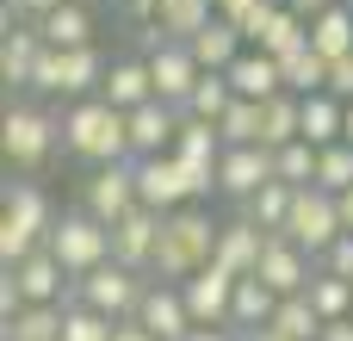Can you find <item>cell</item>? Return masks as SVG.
I'll return each mask as SVG.
<instances>
[{
	"mask_svg": "<svg viewBox=\"0 0 353 341\" xmlns=\"http://www.w3.org/2000/svg\"><path fill=\"white\" fill-rule=\"evenodd\" d=\"M304 137V99L298 93H273L267 99V149H285V143H298Z\"/></svg>",
	"mask_w": 353,
	"mask_h": 341,
	"instance_id": "1f68e13d",
	"label": "cell"
},
{
	"mask_svg": "<svg viewBox=\"0 0 353 341\" xmlns=\"http://www.w3.org/2000/svg\"><path fill=\"white\" fill-rule=\"evenodd\" d=\"M56 149H62V112H50L37 93L6 99V118H0V155H6V168L12 174H37Z\"/></svg>",
	"mask_w": 353,
	"mask_h": 341,
	"instance_id": "3957f363",
	"label": "cell"
},
{
	"mask_svg": "<svg viewBox=\"0 0 353 341\" xmlns=\"http://www.w3.org/2000/svg\"><path fill=\"white\" fill-rule=\"evenodd\" d=\"M62 0H0V12H12V19H25V25H37V19H50Z\"/></svg>",
	"mask_w": 353,
	"mask_h": 341,
	"instance_id": "ab89813d",
	"label": "cell"
},
{
	"mask_svg": "<svg viewBox=\"0 0 353 341\" xmlns=\"http://www.w3.org/2000/svg\"><path fill=\"white\" fill-rule=\"evenodd\" d=\"M310 43L329 56V62H341L353 50V0H329L316 19H310Z\"/></svg>",
	"mask_w": 353,
	"mask_h": 341,
	"instance_id": "4316f807",
	"label": "cell"
},
{
	"mask_svg": "<svg viewBox=\"0 0 353 341\" xmlns=\"http://www.w3.org/2000/svg\"><path fill=\"white\" fill-rule=\"evenodd\" d=\"M186 341H242V329H192Z\"/></svg>",
	"mask_w": 353,
	"mask_h": 341,
	"instance_id": "ee69618b",
	"label": "cell"
},
{
	"mask_svg": "<svg viewBox=\"0 0 353 341\" xmlns=\"http://www.w3.org/2000/svg\"><path fill=\"white\" fill-rule=\"evenodd\" d=\"M12 267V280L25 286V304H68V267L50 255V249H37V255H25V261H6Z\"/></svg>",
	"mask_w": 353,
	"mask_h": 341,
	"instance_id": "d6986e66",
	"label": "cell"
},
{
	"mask_svg": "<svg viewBox=\"0 0 353 341\" xmlns=\"http://www.w3.org/2000/svg\"><path fill=\"white\" fill-rule=\"evenodd\" d=\"M186 112L168 106V99H149L130 112V162H149V155H174V137H180Z\"/></svg>",
	"mask_w": 353,
	"mask_h": 341,
	"instance_id": "5bb4252c",
	"label": "cell"
},
{
	"mask_svg": "<svg viewBox=\"0 0 353 341\" xmlns=\"http://www.w3.org/2000/svg\"><path fill=\"white\" fill-rule=\"evenodd\" d=\"M267 180H279L267 143H223V155H217V193H223L230 205H248Z\"/></svg>",
	"mask_w": 353,
	"mask_h": 341,
	"instance_id": "9c48e42d",
	"label": "cell"
},
{
	"mask_svg": "<svg viewBox=\"0 0 353 341\" xmlns=\"http://www.w3.org/2000/svg\"><path fill=\"white\" fill-rule=\"evenodd\" d=\"M230 106H236V87H230V75H223V68H205V75H199V87H192V99H186L180 112H186V118H205V124H217Z\"/></svg>",
	"mask_w": 353,
	"mask_h": 341,
	"instance_id": "f1b7e54d",
	"label": "cell"
},
{
	"mask_svg": "<svg viewBox=\"0 0 353 341\" xmlns=\"http://www.w3.org/2000/svg\"><path fill=\"white\" fill-rule=\"evenodd\" d=\"M37 56H43V31L37 25H0V81H6V99L12 93H31V75H37Z\"/></svg>",
	"mask_w": 353,
	"mask_h": 341,
	"instance_id": "2e32d148",
	"label": "cell"
},
{
	"mask_svg": "<svg viewBox=\"0 0 353 341\" xmlns=\"http://www.w3.org/2000/svg\"><path fill=\"white\" fill-rule=\"evenodd\" d=\"M105 50L99 43H81V50H56V43H43V56H37V75H31V93L37 99H93L99 93V81H105Z\"/></svg>",
	"mask_w": 353,
	"mask_h": 341,
	"instance_id": "5b68a950",
	"label": "cell"
},
{
	"mask_svg": "<svg viewBox=\"0 0 353 341\" xmlns=\"http://www.w3.org/2000/svg\"><path fill=\"white\" fill-rule=\"evenodd\" d=\"M137 323H143L149 335H161V341H186L199 329L192 311H186V292H180L174 280H149V292H143V304H137Z\"/></svg>",
	"mask_w": 353,
	"mask_h": 341,
	"instance_id": "4fadbf2b",
	"label": "cell"
},
{
	"mask_svg": "<svg viewBox=\"0 0 353 341\" xmlns=\"http://www.w3.org/2000/svg\"><path fill=\"white\" fill-rule=\"evenodd\" d=\"M180 292H186V311H192L199 329H230V311H236V273H230V267L211 261V267H199Z\"/></svg>",
	"mask_w": 353,
	"mask_h": 341,
	"instance_id": "7c38bea8",
	"label": "cell"
},
{
	"mask_svg": "<svg viewBox=\"0 0 353 341\" xmlns=\"http://www.w3.org/2000/svg\"><path fill=\"white\" fill-rule=\"evenodd\" d=\"M50 255L68 267V280H81V273H93V267H105L112 261V224H99L93 211H62L56 217V230H50Z\"/></svg>",
	"mask_w": 353,
	"mask_h": 341,
	"instance_id": "8992f818",
	"label": "cell"
},
{
	"mask_svg": "<svg viewBox=\"0 0 353 341\" xmlns=\"http://www.w3.org/2000/svg\"><path fill=\"white\" fill-rule=\"evenodd\" d=\"M217 19V0H161V12H155V25H161V37H192V31H205Z\"/></svg>",
	"mask_w": 353,
	"mask_h": 341,
	"instance_id": "f546056e",
	"label": "cell"
},
{
	"mask_svg": "<svg viewBox=\"0 0 353 341\" xmlns=\"http://www.w3.org/2000/svg\"><path fill=\"white\" fill-rule=\"evenodd\" d=\"M143 292H149V273H137V267H124V261H105V267H93V273H81V280L68 286V304H93V311H105L112 323H124V317H137Z\"/></svg>",
	"mask_w": 353,
	"mask_h": 341,
	"instance_id": "52a82bcc",
	"label": "cell"
},
{
	"mask_svg": "<svg viewBox=\"0 0 353 341\" xmlns=\"http://www.w3.org/2000/svg\"><path fill=\"white\" fill-rule=\"evenodd\" d=\"M329 93H341V99H353V50L341 56V62H329Z\"/></svg>",
	"mask_w": 353,
	"mask_h": 341,
	"instance_id": "b9f144b4",
	"label": "cell"
},
{
	"mask_svg": "<svg viewBox=\"0 0 353 341\" xmlns=\"http://www.w3.org/2000/svg\"><path fill=\"white\" fill-rule=\"evenodd\" d=\"M112 341H161V335H149V329H143V323H137V317H124V323H118V329H112Z\"/></svg>",
	"mask_w": 353,
	"mask_h": 341,
	"instance_id": "7bdbcfd3",
	"label": "cell"
},
{
	"mask_svg": "<svg viewBox=\"0 0 353 341\" xmlns=\"http://www.w3.org/2000/svg\"><path fill=\"white\" fill-rule=\"evenodd\" d=\"M341 137H347V99H341V93H310V99H304V143L329 149V143H341Z\"/></svg>",
	"mask_w": 353,
	"mask_h": 341,
	"instance_id": "d4e9b609",
	"label": "cell"
},
{
	"mask_svg": "<svg viewBox=\"0 0 353 341\" xmlns=\"http://www.w3.org/2000/svg\"><path fill=\"white\" fill-rule=\"evenodd\" d=\"M217 130H223V143H261L267 137V99H242L236 93V106L217 118Z\"/></svg>",
	"mask_w": 353,
	"mask_h": 341,
	"instance_id": "836d02e7",
	"label": "cell"
},
{
	"mask_svg": "<svg viewBox=\"0 0 353 341\" xmlns=\"http://www.w3.org/2000/svg\"><path fill=\"white\" fill-rule=\"evenodd\" d=\"M279 236H292V242L310 249V255H323L335 236H347V230H341V205H335V193H329V186H298L292 217H285Z\"/></svg>",
	"mask_w": 353,
	"mask_h": 341,
	"instance_id": "ba28073f",
	"label": "cell"
},
{
	"mask_svg": "<svg viewBox=\"0 0 353 341\" xmlns=\"http://www.w3.org/2000/svg\"><path fill=\"white\" fill-rule=\"evenodd\" d=\"M37 31H43V43H56V50H81V43H93L99 19H93L87 0H62L50 19H37Z\"/></svg>",
	"mask_w": 353,
	"mask_h": 341,
	"instance_id": "7402d4cb",
	"label": "cell"
},
{
	"mask_svg": "<svg viewBox=\"0 0 353 341\" xmlns=\"http://www.w3.org/2000/svg\"><path fill=\"white\" fill-rule=\"evenodd\" d=\"M285 6H298V12H304V19H316V12H323V6H329V0H285Z\"/></svg>",
	"mask_w": 353,
	"mask_h": 341,
	"instance_id": "c3c4849f",
	"label": "cell"
},
{
	"mask_svg": "<svg viewBox=\"0 0 353 341\" xmlns=\"http://www.w3.org/2000/svg\"><path fill=\"white\" fill-rule=\"evenodd\" d=\"M310 304L323 311V323L353 317V280H335V273H323V267H316V280H310Z\"/></svg>",
	"mask_w": 353,
	"mask_h": 341,
	"instance_id": "d590c367",
	"label": "cell"
},
{
	"mask_svg": "<svg viewBox=\"0 0 353 341\" xmlns=\"http://www.w3.org/2000/svg\"><path fill=\"white\" fill-rule=\"evenodd\" d=\"M279 75H285V93H298V99L329 93V56H323L316 43H304V50L279 56Z\"/></svg>",
	"mask_w": 353,
	"mask_h": 341,
	"instance_id": "83f0119b",
	"label": "cell"
},
{
	"mask_svg": "<svg viewBox=\"0 0 353 341\" xmlns=\"http://www.w3.org/2000/svg\"><path fill=\"white\" fill-rule=\"evenodd\" d=\"M137 162H105V168H87L81 180V211H93L99 224H118L124 211H137Z\"/></svg>",
	"mask_w": 353,
	"mask_h": 341,
	"instance_id": "8fae6325",
	"label": "cell"
},
{
	"mask_svg": "<svg viewBox=\"0 0 353 341\" xmlns=\"http://www.w3.org/2000/svg\"><path fill=\"white\" fill-rule=\"evenodd\" d=\"M137 199L168 217L180 205H199V180L186 174L180 155H149V162H137Z\"/></svg>",
	"mask_w": 353,
	"mask_h": 341,
	"instance_id": "30bf717a",
	"label": "cell"
},
{
	"mask_svg": "<svg viewBox=\"0 0 353 341\" xmlns=\"http://www.w3.org/2000/svg\"><path fill=\"white\" fill-rule=\"evenodd\" d=\"M248 6H254V0H217V12H223V19H242Z\"/></svg>",
	"mask_w": 353,
	"mask_h": 341,
	"instance_id": "7dc6e473",
	"label": "cell"
},
{
	"mask_svg": "<svg viewBox=\"0 0 353 341\" xmlns=\"http://www.w3.org/2000/svg\"><path fill=\"white\" fill-rule=\"evenodd\" d=\"M316 155H323V149L298 137V143H285V149H273V174H279L285 186H316Z\"/></svg>",
	"mask_w": 353,
	"mask_h": 341,
	"instance_id": "e575fe53",
	"label": "cell"
},
{
	"mask_svg": "<svg viewBox=\"0 0 353 341\" xmlns=\"http://www.w3.org/2000/svg\"><path fill=\"white\" fill-rule=\"evenodd\" d=\"M155 242H161V211H149V205H137V211H124V217L112 224V261H124V267H137V273H149Z\"/></svg>",
	"mask_w": 353,
	"mask_h": 341,
	"instance_id": "ac0fdd59",
	"label": "cell"
},
{
	"mask_svg": "<svg viewBox=\"0 0 353 341\" xmlns=\"http://www.w3.org/2000/svg\"><path fill=\"white\" fill-rule=\"evenodd\" d=\"M335 205H341V230L353 236V186H347V193H335Z\"/></svg>",
	"mask_w": 353,
	"mask_h": 341,
	"instance_id": "bcb514c9",
	"label": "cell"
},
{
	"mask_svg": "<svg viewBox=\"0 0 353 341\" xmlns=\"http://www.w3.org/2000/svg\"><path fill=\"white\" fill-rule=\"evenodd\" d=\"M316 267H323V273H335V280H353V236H335V242L316 255Z\"/></svg>",
	"mask_w": 353,
	"mask_h": 341,
	"instance_id": "f35d334b",
	"label": "cell"
},
{
	"mask_svg": "<svg viewBox=\"0 0 353 341\" xmlns=\"http://www.w3.org/2000/svg\"><path fill=\"white\" fill-rule=\"evenodd\" d=\"M99 99H112L118 112H137L155 99V75H149V56H112L105 81H99Z\"/></svg>",
	"mask_w": 353,
	"mask_h": 341,
	"instance_id": "ffe728a7",
	"label": "cell"
},
{
	"mask_svg": "<svg viewBox=\"0 0 353 341\" xmlns=\"http://www.w3.org/2000/svg\"><path fill=\"white\" fill-rule=\"evenodd\" d=\"M68 304H25L12 317H0V341H62Z\"/></svg>",
	"mask_w": 353,
	"mask_h": 341,
	"instance_id": "cb8c5ba5",
	"label": "cell"
},
{
	"mask_svg": "<svg viewBox=\"0 0 353 341\" xmlns=\"http://www.w3.org/2000/svg\"><path fill=\"white\" fill-rule=\"evenodd\" d=\"M223 75H230V87H236L242 99H273V93H285L279 56H267V50H254V43H248V50H242V56H236Z\"/></svg>",
	"mask_w": 353,
	"mask_h": 341,
	"instance_id": "44dd1931",
	"label": "cell"
},
{
	"mask_svg": "<svg viewBox=\"0 0 353 341\" xmlns=\"http://www.w3.org/2000/svg\"><path fill=\"white\" fill-rule=\"evenodd\" d=\"M347 143H353V99H347Z\"/></svg>",
	"mask_w": 353,
	"mask_h": 341,
	"instance_id": "681fc988",
	"label": "cell"
},
{
	"mask_svg": "<svg viewBox=\"0 0 353 341\" xmlns=\"http://www.w3.org/2000/svg\"><path fill=\"white\" fill-rule=\"evenodd\" d=\"M112 317L93 311V304H68V323H62V341H112Z\"/></svg>",
	"mask_w": 353,
	"mask_h": 341,
	"instance_id": "74e56055",
	"label": "cell"
},
{
	"mask_svg": "<svg viewBox=\"0 0 353 341\" xmlns=\"http://www.w3.org/2000/svg\"><path fill=\"white\" fill-rule=\"evenodd\" d=\"M316 341H353V317H341V323H329V329H323Z\"/></svg>",
	"mask_w": 353,
	"mask_h": 341,
	"instance_id": "f6af8a7d",
	"label": "cell"
},
{
	"mask_svg": "<svg viewBox=\"0 0 353 341\" xmlns=\"http://www.w3.org/2000/svg\"><path fill=\"white\" fill-rule=\"evenodd\" d=\"M254 273H261L279 298H298V292H310V280H316V255H310V249H298L292 236H273Z\"/></svg>",
	"mask_w": 353,
	"mask_h": 341,
	"instance_id": "9a60e30c",
	"label": "cell"
},
{
	"mask_svg": "<svg viewBox=\"0 0 353 341\" xmlns=\"http://www.w3.org/2000/svg\"><path fill=\"white\" fill-rule=\"evenodd\" d=\"M62 155L105 168V162H130V112H118L112 99H68L62 106Z\"/></svg>",
	"mask_w": 353,
	"mask_h": 341,
	"instance_id": "6da1fadb",
	"label": "cell"
},
{
	"mask_svg": "<svg viewBox=\"0 0 353 341\" xmlns=\"http://www.w3.org/2000/svg\"><path fill=\"white\" fill-rule=\"evenodd\" d=\"M56 205L37 180H6L0 193V267L6 261H25L37 249H50V230H56Z\"/></svg>",
	"mask_w": 353,
	"mask_h": 341,
	"instance_id": "277c9868",
	"label": "cell"
},
{
	"mask_svg": "<svg viewBox=\"0 0 353 341\" xmlns=\"http://www.w3.org/2000/svg\"><path fill=\"white\" fill-rule=\"evenodd\" d=\"M273 329L285 341H316L329 323H323V311L310 304V292H298V298H279V311H273Z\"/></svg>",
	"mask_w": 353,
	"mask_h": 341,
	"instance_id": "4dcf8cb0",
	"label": "cell"
},
{
	"mask_svg": "<svg viewBox=\"0 0 353 341\" xmlns=\"http://www.w3.org/2000/svg\"><path fill=\"white\" fill-rule=\"evenodd\" d=\"M12 311H25V286L12 280V267H0V317H12Z\"/></svg>",
	"mask_w": 353,
	"mask_h": 341,
	"instance_id": "60d3db41",
	"label": "cell"
},
{
	"mask_svg": "<svg viewBox=\"0 0 353 341\" xmlns=\"http://www.w3.org/2000/svg\"><path fill=\"white\" fill-rule=\"evenodd\" d=\"M316 186H329V193H347L353 186V143H329L323 155H316Z\"/></svg>",
	"mask_w": 353,
	"mask_h": 341,
	"instance_id": "8d00e7d4",
	"label": "cell"
},
{
	"mask_svg": "<svg viewBox=\"0 0 353 341\" xmlns=\"http://www.w3.org/2000/svg\"><path fill=\"white\" fill-rule=\"evenodd\" d=\"M273 311H279V292L261 280V273H248V280H236V311H230V329H267L273 323Z\"/></svg>",
	"mask_w": 353,
	"mask_h": 341,
	"instance_id": "484cf974",
	"label": "cell"
},
{
	"mask_svg": "<svg viewBox=\"0 0 353 341\" xmlns=\"http://www.w3.org/2000/svg\"><path fill=\"white\" fill-rule=\"evenodd\" d=\"M217 217L205 211V205H180V211H168L161 217V242H155V261H149V280H174V286H186L199 267H211L217 261Z\"/></svg>",
	"mask_w": 353,
	"mask_h": 341,
	"instance_id": "7a4b0ae2",
	"label": "cell"
},
{
	"mask_svg": "<svg viewBox=\"0 0 353 341\" xmlns=\"http://www.w3.org/2000/svg\"><path fill=\"white\" fill-rule=\"evenodd\" d=\"M186 43H192V56H199V68H230V62H236V56L248 50V37H242V25H236V19H223V12H217V19L205 25V31H192Z\"/></svg>",
	"mask_w": 353,
	"mask_h": 341,
	"instance_id": "603a6c76",
	"label": "cell"
},
{
	"mask_svg": "<svg viewBox=\"0 0 353 341\" xmlns=\"http://www.w3.org/2000/svg\"><path fill=\"white\" fill-rule=\"evenodd\" d=\"M292 199H298V186H285V180H267L248 205H236L242 217H254L261 230H285V217H292Z\"/></svg>",
	"mask_w": 353,
	"mask_h": 341,
	"instance_id": "d6a6232c",
	"label": "cell"
},
{
	"mask_svg": "<svg viewBox=\"0 0 353 341\" xmlns=\"http://www.w3.org/2000/svg\"><path fill=\"white\" fill-rule=\"evenodd\" d=\"M279 230H261L254 217H223V230H217V267H230L236 280H248L254 267H261V255H267V242H273Z\"/></svg>",
	"mask_w": 353,
	"mask_h": 341,
	"instance_id": "e0dca14e",
	"label": "cell"
}]
</instances>
